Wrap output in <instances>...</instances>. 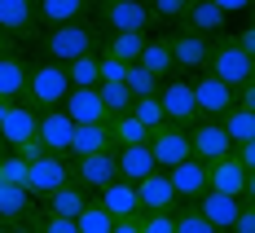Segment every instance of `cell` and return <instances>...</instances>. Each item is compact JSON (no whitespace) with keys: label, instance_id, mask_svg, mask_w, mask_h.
Returning a JSON list of instances; mask_svg holds the SVG:
<instances>
[{"label":"cell","instance_id":"cell-1","mask_svg":"<svg viewBox=\"0 0 255 233\" xmlns=\"http://www.w3.org/2000/svg\"><path fill=\"white\" fill-rule=\"evenodd\" d=\"M40 49H44V62H75L79 53H93L97 49V26L88 22V18H75V22H57L44 31V40H40Z\"/></svg>","mask_w":255,"mask_h":233},{"label":"cell","instance_id":"cell-2","mask_svg":"<svg viewBox=\"0 0 255 233\" xmlns=\"http://www.w3.org/2000/svg\"><path fill=\"white\" fill-rule=\"evenodd\" d=\"M207 71L216 79H225L229 88H242V84H255V57L247 49L233 44V35H211V53H207Z\"/></svg>","mask_w":255,"mask_h":233},{"label":"cell","instance_id":"cell-3","mask_svg":"<svg viewBox=\"0 0 255 233\" xmlns=\"http://www.w3.org/2000/svg\"><path fill=\"white\" fill-rule=\"evenodd\" d=\"M66 93H71V79H66V66H62V62L26 66V93H22L26 106H35V110H53V106H62Z\"/></svg>","mask_w":255,"mask_h":233},{"label":"cell","instance_id":"cell-4","mask_svg":"<svg viewBox=\"0 0 255 233\" xmlns=\"http://www.w3.org/2000/svg\"><path fill=\"white\" fill-rule=\"evenodd\" d=\"M71 181V158L66 154H35V158H26V181L22 189L31 194V198H44V194H53L57 185H66Z\"/></svg>","mask_w":255,"mask_h":233},{"label":"cell","instance_id":"cell-5","mask_svg":"<svg viewBox=\"0 0 255 233\" xmlns=\"http://www.w3.org/2000/svg\"><path fill=\"white\" fill-rule=\"evenodd\" d=\"M207 189H220V194H233V198L251 203L255 198V172H247L233 154L211 158V163H207Z\"/></svg>","mask_w":255,"mask_h":233},{"label":"cell","instance_id":"cell-6","mask_svg":"<svg viewBox=\"0 0 255 233\" xmlns=\"http://www.w3.org/2000/svg\"><path fill=\"white\" fill-rule=\"evenodd\" d=\"M167 40V53H172V66L185 71V75H198L207 71V53H211V35H198V31H172V35H163Z\"/></svg>","mask_w":255,"mask_h":233},{"label":"cell","instance_id":"cell-7","mask_svg":"<svg viewBox=\"0 0 255 233\" xmlns=\"http://www.w3.org/2000/svg\"><path fill=\"white\" fill-rule=\"evenodd\" d=\"M158 106H163V119L189 128L198 119V106H194V79H163L158 84Z\"/></svg>","mask_w":255,"mask_h":233},{"label":"cell","instance_id":"cell-8","mask_svg":"<svg viewBox=\"0 0 255 233\" xmlns=\"http://www.w3.org/2000/svg\"><path fill=\"white\" fill-rule=\"evenodd\" d=\"M150 154H154V167L158 172H167L172 163H180V158H189V132L176 128V123H158V128H150Z\"/></svg>","mask_w":255,"mask_h":233},{"label":"cell","instance_id":"cell-9","mask_svg":"<svg viewBox=\"0 0 255 233\" xmlns=\"http://www.w3.org/2000/svg\"><path fill=\"white\" fill-rule=\"evenodd\" d=\"M185 132H189V154L203 158V163H211V158H225V154L233 150V141L225 136L220 119H194Z\"/></svg>","mask_w":255,"mask_h":233},{"label":"cell","instance_id":"cell-10","mask_svg":"<svg viewBox=\"0 0 255 233\" xmlns=\"http://www.w3.org/2000/svg\"><path fill=\"white\" fill-rule=\"evenodd\" d=\"M35 119H40L35 106L9 102V106H4V115H0V141H4L9 150H22L26 141H35Z\"/></svg>","mask_w":255,"mask_h":233},{"label":"cell","instance_id":"cell-11","mask_svg":"<svg viewBox=\"0 0 255 233\" xmlns=\"http://www.w3.org/2000/svg\"><path fill=\"white\" fill-rule=\"evenodd\" d=\"M194 106H198V119H220L233 106V88L225 79H216L211 71H198V79H194Z\"/></svg>","mask_w":255,"mask_h":233},{"label":"cell","instance_id":"cell-12","mask_svg":"<svg viewBox=\"0 0 255 233\" xmlns=\"http://www.w3.org/2000/svg\"><path fill=\"white\" fill-rule=\"evenodd\" d=\"M167 185H172V194H176V207L180 203H194L198 194L207 189V163L203 158H180V163H172L167 167Z\"/></svg>","mask_w":255,"mask_h":233},{"label":"cell","instance_id":"cell-13","mask_svg":"<svg viewBox=\"0 0 255 233\" xmlns=\"http://www.w3.org/2000/svg\"><path fill=\"white\" fill-rule=\"evenodd\" d=\"M0 31L9 40H35L40 35L35 0H0Z\"/></svg>","mask_w":255,"mask_h":233},{"label":"cell","instance_id":"cell-14","mask_svg":"<svg viewBox=\"0 0 255 233\" xmlns=\"http://www.w3.org/2000/svg\"><path fill=\"white\" fill-rule=\"evenodd\" d=\"M71 176H75L84 189H102V185H110L119 172H115V150H97V154H79L71 158Z\"/></svg>","mask_w":255,"mask_h":233},{"label":"cell","instance_id":"cell-15","mask_svg":"<svg viewBox=\"0 0 255 233\" xmlns=\"http://www.w3.org/2000/svg\"><path fill=\"white\" fill-rule=\"evenodd\" d=\"M71 115L62 110V106H53V110H40V119H35V136H40V145L49 150V154H66L71 150Z\"/></svg>","mask_w":255,"mask_h":233},{"label":"cell","instance_id":"cell-16","mask_svg":"<svg viewBox=\"0 0 255 233\" xmlns=\"http://www.w3.org/2000/svg\"><path fill=\"white\" fill-rule=\"evenodd\" d=\"M102 18L110 31H145L154 22L145 0H110V4H102Z\"/></svg>","mask_w":255,"mask_h":233},{"label":"cell","instance_id":"cell-17","mask_svg":"<svg viewBox=\"0 0 255 233\" xmlns=\"http://www.w3.org/2000/svg\"><path fill=\"white\" fill-rule=\"evenodd\" d=\"M194 207H198V216H203L207 225H216L220 233H229L233 216H238V207H242V198H233V194H220V189H203V194L194 198Z\"/></svg>","mask_w":255,"mask_h":233},{"label":"cell","instance_id":"cell-18","mask_svg":"<svg viewBox=\"0 0 255 233\" xmlns=\"http://www.w3.org/2000/svg\"><path fill=\"white\" fill-rule=\"evenodd\" d=\"M225 18H229V13H225L220 4H211V0H189L176 22L185 26V31H198V35H220V31L229 26Z\"/></svg>","mask_w":255,"mask_h":233},{"label":"cell","instance_id":"cell-19","mask_svg":"<svg viewBox=\"0 0 255 233\" xmlns=\"http://www.w3.org/2000/svg\"><path fill=\"white\" fill-rule=\"evenodd\" d=\"M136 203H141V211H176V194L167 185V172L154 167L150 176H141L136 181Z\"/></svg>","mask_w":255,"mask_h":233},{"label":"cell","instance_id":"cell-20","mask_svg":"<svg viewBox=\"0 0 255 233\" xmlns=\"http://www.w3.org/2000/svg\"><path fill=\"white\" fill-rule=\"evenodd\" d=\"M62 110L71 115V123H102V119H110L102 97H97V88H71L62 97Z\"/></svg>","mask_w":255,"mask_h":233},{"label":"cell","instance_id":"cell-21","mask_svg":"<svg viewBox=\"0 0 255 233\" xmlns=\"http://www.w3.org/2000/svg\"><path fill=\"white\" fill-rule=\"evenodd\" d=\"M26 93V57L18 49L0 53V102H22Z\"/></svg>","mask_w":255,"mask_h":233},{"label":"cell","instance_id":"cell-22","mask_svg":"<svg viewBox=\"0 0 255 233\" xmlns=\"http://www.w3.org/2000/svg\"><path fill=\"white\" fill-rule=\"evenodd\" d=\"M97 203H102L115 220H119V216H136V211H141V203H136V185H132V181H119V176L97 189Z\"/></svg>","mask_w":255,"mask_h":233},{"label":"cell","instance_id":"cell-23","mask_svg":"<svg viewBox=\"0 0 255 233\" xmlns=\"http://www.w3.org/2000/svg\"><path fill=\"white\" fill-rule=\"evenodd\" d=\"M115 172H119V181H141V176H150L154 172V154L150 145H119L115 150Z\"/></svg>","mask_w":255,"mask_h":233},{"label":"cell","instance_id":"cell-24","mask_svg":"<svg viewBox=\"0 0 255 233\" xmlns=\"http://www.w3.org/2000/svg\"><path fill=\"white\" fill-rule=\"evenodd\" d=\"M40 203H44V211H53V216H66V220H75V216H79V207L88 203V189H84V185H79L75 176H71L66 185H57L53 194H44Z\"/></svg>","mask_w":255,"mask_h":233},{"label":"cell","instance_id":"cell-25","mask_svg":"<svg viewBox=\"0 0 255 233\" xmlns=\"http://www.w3.org/2000/svg\"><path fill=\"white\" fill-rule=\"evenodd\" d=\"M93 0H35V18L40 26H57V22H75V18H88Z\"/></svg>","mask_w":255,"mask_h":233},{"label":"cell","instance_id":"cell-26","mask_svg":"<svg viewBox=\"0 0 255 233\" xmlns=\"http://www.w3.org/2000/svg\"><path fill=\"white\" fill-rule=\"evenodd\" d=\"M106 128H110V150H119V145H145V141H150V128H145L132 110H128V115H110Z\"/></svg>","mask_w":255,"mask_h":233},{"label":"cell","instance_id":"cell-27","mask_svg":"<svg viewBox=\"0 0 255 233\" xmlns=\"http://www.w3.org/2000/svg\"><path fill=\"white\" fill-rule=\"evenodd\" d=\"M97 150H110V128H106V119H102V123H75L66 158H79V154H97Z\"/></svg>","mask_w":255,"mask_h":233},{"label":"cell","instance_id":"cell-28","mask_svg":"<svg viewBox=\"0 0 255 233\" xmlns=\"http://www.w3.org/2000/svg\"><path fill=\"white\" fill-rule=\"evenodd\" d=\"M136 66H141V71H150V75L158 79V84H163V79H172V71H176V66H172L167 40H163V35L145 40V49H141V57H136Z\"/></svg>","mask_w":255,"mask_h":233},{"label":"cell","instance_id":"cell-29","mask_svg":"<svg viewBox=\"0 0 255 233\" xmlns=\"http://www.w3.org/2000/svg\"><path fill=\"white\" fill-rule=\"evenodd\" d=\"M220 128H225V136L233 145L238 141H255V106H229L220 115Z\"/></svg>","mask_w":255,"mask_h":233},{"label":"cell","instance_id":"cell-30","mask_svg":"<svg viewBox=\"0 0 255 233\" xmlns=\"http://www.w3.org/2000/svg\"><path fill=\"white\" fill-rule=\"evenodd\" d=\"M145 31H110V40H106V57H115V62H136L141 49H145Z\"/></svg>","mask_w":255,"mask_h":233},{"label":"cell","instance_id":"cell-31","mask_svg":"<svg viewBox=\"0 0 255 233\" xmlns=\"http://www.w3.org/2000/svg\"><path fill=\"white\" fill-rule=\"evenodd\" d=\"M31 194H26L22 185H9L0 181V220H26V211H31Z\"/></svg>","mask_w":255,"mask_h":233},{"label":"cell","instance_id":"cell-32","mask_svg":"<svg viewBox=\"0 0 255 233\" xmlns=\"http://www.w3.org/2000/svg\"><path fill=\"white\" fill-rule=\"evenodd\" d=\"M66 79H71V88H97V84H102L97 49H93V53H79L75 62H66Z\"/></svg>","mask_w":255,"mask_h":233},{"label":"cell","instance_id":"cell-33","mask_svg":"<svg viewBox=\"0 0 255 233\" xmlns=\"http://www.w3.org/2000/svg\"><path fill=\"white\" fill-rule=\"evenodd\" d=\"M97 97H102L106 115H128V110H132V93H128L124 79H102V84H97Z\"/></svg>","mask_w":255,"mask_h":233},{"label":"cell","instance_id":"cell-34","mask_svg":"<svg viewBox=\"0 0 255 233\" xmlns=\"http://www.w3.org/2000/svg\"><path fill=\"white\" fill-rule=\"evenodd\" d=\"M110 225H115V216H110L97 198H88V203L79 207V216H75V229L79 233H110Z\"/></svg>","mask_w":255,"mask_h":233},{"label":"cell","instance_id":"cell-35","mask_svg":"<svg viewBox=\"0 0 255 233\" xmlns=\"http://www.w3.org/2000/svg\"><path fill=\"white\" fill-rule=\"evenodd\" d=\"M172 233H220V229H216V225H207L194 203H180V207L172 211Z\"/></svg>","mask_w":255,"mask_h":233},{"label":"cell","instance_id":"cell-36","mask_svg":"<svg viewBox=\"0 0 255 233\" xmlns=\"http://www.w3.org/2000/svg\"><path fill=\"white\" fill-rule=\"evenodd\" d=\"M26 229L31 233H79L75 220H66V216H53V211H26Z\"/></svg>","mask_w":255,"mask_h":233},{"label":"cell","instance_id":"cell-37","mask_svg":"<svg viewBox=\"0 0 255 233\" xmlns=\"http://www.w3.org/2000/svg\"><path fill=\"white\" fill-rule=\"evenodd\" d=\"M124 84H128V93H132V97H158V79H154L150 71H141L136 62H128Z\"/></svg>","mask_w":255,"mask_h":233},{"label":"cell","instance_id":"cell-38","mask_svg":"<svg viewBox=\"0 0 255 233\" xmlns=\"http://www.w3.org/2000/svg\"><path fill=\"white\" fill-rule=\"evenodd\" d=\"M132 115H136L145 128H158V123H163V106H158V97H132Z\"/></svg>","mask_w":255,"mask_h":233},{"label":"cell","instance_id":"cell-39","mask_svg":"<svg viewBox=\"0 0 255 233\" xmlns=\"http://www.w3.org/2000/svg\"><path fill=\"white\" fill-rule=\"evenodd\" d=\"M145 4H150V13L158 18V22H176L189 0H145Z\"/></svg>","mask_w":255,"mask_h":233},{"label":"cell","instance_id":"cell-40","mask_svg":"<svg viewBox=\"0 0 255 233\" xmlns=\"http://www.w3.org/2000/svg\"><path fill=\"white\" fill-rule=\"evenodd\" d=\"M141 233H172V211H141Z\"/></svg>","mask_w":255,"mask_h":233},{"label":"cell","instance_id":"cell-41","mask_svg":"<svg viewBox=\"0 0 255 233\" xmlns=\"http://www.w3.org/2000/svg\"><path fill=\"white\" fill-rule=\"evenodd\" d=\"M97 71H102V79H124L128 62H115V57H106V53H97Z\"/></svg>","mask_w":255,"mask_h":233},{"label":"cell","instance_id":"cell-42","mask_svg":"<svg viewBox=\"0 0 255 233\" xmlns=\"http://www.w3.org/2000/svg\"><path fill=\"white\" fill-rule=\"evenodd\" d=\"M110 233H141V211H136V216H119V220L110 225Z\"/></svg>","mask_w":255,"mask_h":233},{"label":"cell","instance_id":"cell-43","mask_svg":"<svg viewBox=\"0 0 255 233\" xmlns=\"http://www.w3.org/2000/svg\"><path fill=\"white\" fill-rule=\"evenodd\" d=\"M233 44H238V49H247V53L255 57V31H251V26H242V31L233 35Z\"/></svg>","mask_w":255,"mask_h":233},{"label":"cell","instance_id":"cell-44","mask_svg":"<svg viewBox=\"0 0 255 233\" xmlns=\"http://www.w3.org/2000/svg\"><path fill=\"white\" fill-rule=\"evenodd\" d=\"M211 4H220V9H225V13H233V9H247V4H251V0H211Z\"/></svg>","mask_w":255,"mask_h":233},{"label":"cell","instance_id":"cell-45","mask_svg":"<svg viewBox=\"0 0 255 233\" xmlns=\"http://www.w3.org/2000/svg\"><path fill=\"white\" fill-rule=\"evenodd\" d=\"M9 49H13V40H9V35L0 31V53H9Z\"/></svg>","mask_w":255,"mask_h":233},{"label":"cell","instance_id":"cell-46","mask_svg":"<svg viewBox=\"0 0 255 233\" xmlns=\"http://www.w3.org/2000/svg\"><path fill=\"white\" fill-rule=\"evenodd\" d=\"M4 150H9V145H4V141H0V154H4Z\"/></svg>","mask_w":255,"mask_h":233},{"label":"cell","instance_id":"cell-47","mask_svg":"<svg viewBox=\"0 0 255 233\" xmlns=\"http://www.w3.org/2000/svg\"><path fill=\"white\" fill-rule=\"evenodd\" d=\"M93 4H110V0H93Z\"/></svg>","mask_w":255,"mask_h":233},{"label":"cell","instance_id":"cell-48","mask_svg":"<svg viewBox=\"0 0 255 233\" xmlns=\"http://www.w3.org/2000/svg\"><path fill=\"white\" fill-rule=\"evenodd\" d=\"M4 106H9V102H0V115H4Z\"/></svg>","mask_w":255,"mask_h":233}]
</instances>
